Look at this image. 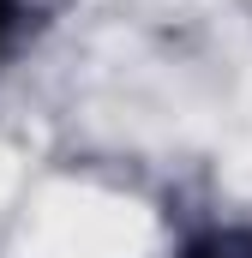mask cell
I'll list each match as a JSON object with an SVG mask.
<instances>
[{
  "label": "cell",
  "mask_w": 252,
  "mask_h": 258,
  "mask_svg": "<svg viewBox=\"0 0 252 258\" xmlns=\"http://www.w3.org/2000/svg\"><path fill=\"white\" fill-rule=\"evenodd\" d=\"M18 18H24V6H18V0H0V54H6V42H12V30H18Z\"/></svg>",
  "instance_id": "2"
},
{
  "label": "cell",
  "mask_w": 252,
  "mask_h": 258,
  "mask_svg": "<svg viewBox=\"0 0 252 258\" xmlns=\"http://www.w3.org/2000/svg\"><path fill=\"white\" fill-rule=\"evenodd\" d=\"M180 258H252V228H210Z\"/></svg>",
  "instance_id": "1"
}]
</instances>
